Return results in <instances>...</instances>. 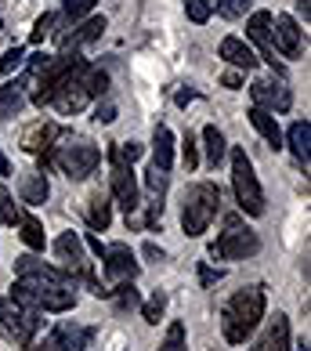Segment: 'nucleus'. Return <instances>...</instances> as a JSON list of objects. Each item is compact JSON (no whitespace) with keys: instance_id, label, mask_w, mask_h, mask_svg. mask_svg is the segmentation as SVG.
<instances>
[{"instance_id":"obj_1","label":"nucleus","mask_w":311,"mask_h":351,"mask_svg":"<svg viewBox=\"0 0 311 351\" xmlns=\"http://www.w3.org/2000/svg\"><path fill=\"white\" fill-rule=\"evenodd\" d=\"M15 271H18V282L11 286V301L15 304L29 311H55V315L76 308L73 279L62 268L36 261L33 254H22L15 257Z\"/></svg>"},{"instance_id":"obj_2","label":"nucleus","mask_w":311,"mask_h":351,"mask_svg":"<svg viewBox=\"0 0 311 351\" xmlns=\"http://www.w3.org/2000/svg\"><path fill=\"white\" fill-rule=\"evenodd\" d=\"M264 286H242L228 297V304L221 308V333L228 344H246V337H250L257 326H261L264 319Z\"/></svg>"},{"instance_id":"obj_3","label":"nucleus","mask_w":311,"mask_h":351,"mask_svg":"<svg viewBox=\"0 0 311 351\" xmlns=\"http://www.w3.org/2000/svg\"><path fill=\"white\" fill-rule=\"evenodd\" d=\"M58 141L62 145H55L51 152L40 156V167H58V171L73 181H84L98 171L101 149L95 141H87V138H58Z\"/></svg>"},{"instance_id":"obj_4","label":"nucleus","mask_w":311,"mask_h":351,"mask_svg":"<svg viewBox=\"0 0 311 351\" xmlns=\"http://www.w3.org/2000/svg\"><path fill=\"white\" fill-rule=\"evenodd\" d=\"M217 206H221V189L214 181H196L188 189L185 206H181V228H185L188 239H196L210 228V221L217 217Z\"/></svg>"},{"instance_id":"obj_5","label":"nucleus","mask_w":311,"mask_h":351,"mask_svg":"<svg viewBox=\"0 0 311 351\" xmlns=\"http://www.w3.org/2000/svg\"><path fill=\"white\" fill-rule=\"evenodd\" d=\"M232 189H236V203L242 214L250 217H261L264 214V192H261V181L253 174V163L246 156L242 145L232 149Z\"/></svg>"},{"instance_id":"obj_6","label":"nucleus","mask_w":311,"mask_h":351,"mask_svg":"<svg viewBox=\"0 0 311 351\" xmlns=\"http://www.w3.org/2000/svg\"><path fill=\"white\" fill-rule=\"evenodd\" d=\"M40 330V311H29L15 304L11 297H0V337L15 348H29Z\"/></svg>"},{"instance_id":"obj_7","label":"nucleus","mask_w":311,"mask_h":351,"mask_svg":"<svg viewBox=\"0 0 311 351\" xmlns=\"http://www.w3.org/2000/svg\"><path fill=\"white\" fill-rule=\"evenodd\" d=\"M87 66V62L84 58H69V55H58V58H51V66L40 73V76H36V90H33V106H51V98H55L58 95V90L62 87H66L69 80H73V76L76 73H80Z\"/></svg>"},{"instance_id":"obj_8","label":"nucleus","mask_w":311,"mask_h":351,"mask_svg":"<svg viewBox=\"0 0 311 351\" xmlns=\"http://www.w3.org/2000/svg\"><path fill=\"white\" fill-rule=\"evenodd\" d=\"M257 250H261V239H257V232L242 228L239 217H228V228L210 246V254L217 261H246V257H253Z\"/></svg>"},{"instance_id":"obj_9","label":"nucleus","mask_w":311,"mask_h":351,"mask_svg":"<svg viewBox=\"0 0 311 351\" xmlns=\"http://www.w3.org/2000/svg\"><path fill=\"white\" fill-rule=\"evenodd\" d=\"M55 254H58V261L62 268H66V276H80V279H95L90 276V265H87V257H84V239H80V232H62V236L55 239Z\"/></svg>"},{"instance_id":"obj_10","label":"nucleus","mask_w":311,"mask_h":351,"mask_svg":"<svg viewBox=\"0 0 311 351\" xmlns=\"http://www.w3.org/2000/svg\"><path fill=\"white\" fill-rule=\"evenodd\" d=\"M250 95H253V106H261L268 112H286L293 106V95H290V87L282 76H264V80H257L250 87Z\"/></svg>"},{"instance_id":"obj_11","label":"nucleus","mask_w":311,"mask_h":351,"mask_svg":"<svg viewBox=\"0 0 311 351\" xmlns=\"http://www.w3.org/2000/svg\"><path fill=\"white\" fill-rule=\"evenodd\" d=\"M90 341L87 326H76V322H58L55 330L44 337V344H36L29 351H84Z\"/></svg>"},{"instance_id":"obj_12","label":"nucleus","mask_w":311,"mask_h":351,"mask_svg":"<svg viewBox=\"0 0 311 351\" xmlns=\"http://www.w3.org/2000/svg\"><path fill=\"white\" fill-rule=\"evenodd\" d=\"M109 196L116 199V206H123V214L131 217L138 210V181H134V171L131 167H120L112 163V174H109Z\"/></svg>"},{"instance_id":"obj_13","label":"nucleus","mask_w":311,"mask_h":351,"mask_svg":"<svg viewBox=\"0 0 311 351\" xmlns=\"http://www.w3.org/2000/svg\"><path fill=\"white\" fill-rule=\"evenodd\" d=\"M101 261H105V276L116 279V282H123V279H134V276H138V261H134V254H131V246H127V243H112V246H105Z\"/></svg>"},{"instance_id":"obj_14","label":"nucleus","mask_w":311,"mask_h":351,"mask_svg":"<svg viewBox=\"0 0 311 351\" xmlns=\"http://www.w3.org/2000/svg\"><path fill=\"white\" fill-rule=\"evenodd\" d=\"M58 138H62V127L58 123H51V120H36L29 131L22 134V149L25 152H33V156H44L58 145Z\"/></svg>"},{"instance_id":"obj_15","label":"nucleus","mask_w":311,"mask_h":351,"mask_svg":"<svg viewBox=\"0 0 311 351\" xmlns=\"http://www.w3.org/2000/svg\"><path fill=\"white\" fill-rule=\"evenodd\" d=\"M87 101H90V95L84 90V84H80V73H76L73 80H69L66 87H62L55 98H51V106H55L62 116H76V112H84V109H87Z\"/></svg>"},{"instance_id":"obj_16","label":"nucleus","mask_w":311,"mask_h":351,"mask_svg":"<svg viewBox=\"0 0 311 351\" xmlns=\"http://www.w3.org/2000/svg\"><path fill=\"white\" fill-rule=\"evenodd\" d=\"M250 351H290V319L282 311H275V319L268 322V330L261 333L257 348H250Z\"/></svg>"},{"instance_id":"obj_17","label":"nucleus","mask_w":311,"mask_h":351,"mask_svg":"<svg viewBox=\"0 0 311 351\" xmlns=\"http://www.w3.org/2000/svg\"><path fill=\"white\" fill-rule=\"evenodd\" d=\"M217 51H221V58L228 62L232 69H246V73L257 69V55H253V47L246 44V40H239V36H225Z\"/></svg>"},{"instance_id":"obj_18","label":"nucleus","mask_w":311,"mask_h":351,"mask_svg":"<svg viewBox=\"0 0 311 351\" xmlns=\"http://www.w3.org/2000/svg\"><path fill=\"white\" fill-rule=\"evenodd\" d=\"M246 36L264 51V58L275 66V47H271V15L268 11H253L250 22H246Z\"/></svg>"},{"instance_id":"obj_19","label":"nucleus","mask_w":311,"mask_h":351,"mask_svg":"<svg viewBox=\"0 0 311 351\" xmlns=\"http://www.w3.org/2000/svg\"><path fill=\"white\" fill-rule=\"evenodd\" d=\"M275 47H279L286 58L301 55V25H297L293 15H279V19H275Z\"/></svg>"},{"instance_id":"obj_20","label":"nucleus","mask_w":311,"mask_h":351,"mask_svg":"<svg viewBox=\"0 0 311 351\" xmlns=\"http://www.w3.org/2000/svg\"><path fill=\"white\" fill-rule=\"evenodd\" d=\"M18 196H22V203H29V206H44V203H47V196H51L47 174H44V171H29V174H22V178H18Z\"/></svg>"},{"instance_id":"obj_21","label":"nucleus","mask_w":311,"mask_h":351,"mask_svg":"<svg viewBox=\"0 0 311 351\" xmlns=\"http://www.w3.org/2000/svg\"><path fill=\"white\" fill-rule=\"evenodd\" d=\"M246 116H250L253 131L261 134L271 149H282V127H279V120H275V112H268V109H261V106H253Z\"/></svg>"},{"instance_id":"obj_22","label":"nucleus","mask_w":311,"mask_h":351,"mask_svg":"<svg viewBox=\"0 0 311 351\" xmlns=\"http://www.w3.org/2000/svg\"><path fill=\"white\" fill-rule=\"evenodd\" d=\"M101 29H105V15H95V19H87V22H80L73 33H66L62 36V51H76V47H84V44H90V40H98L101 36Z\"/></svg>"},{"instance_id":"obj_23","label":"nucleus","mask_w":311,"mask_h":351,"mask_svg":"<svg viewBox=\"0 0 311 351\" xmlns=\"http://www.w3.org/2000/svg\"><path fill=\"white\" fill-rule=\"evenodd\" d=\"M87 221H90V228H98V232H105L112 225V196L109 192H90V199H87Z\"/></svg>"},{"instance_id":"obj_24","label":"nucleus","mask_w":311,"mask_h":351,"mask_svg":"<svg viewBox=\"0 0 311 351\" xmlns=\"http://www.w3.org/2000/svg\"><path fill=\"white\" fill-rule=\"evenodd\" d=\"M152 167L163 174L174 167V134L166 127H156V134H152Z\"/></svg>"},{"instance_id":"obj_25","label":"nucleus","mask_w":311,"mask_h":351,"mask_svg":"<svg viewBox=\"0 0 311 351\" xmlns=\"http://www.w3.org/2000/svg\"><path fill=\"white\" fill-rule=\"evenodd\" d=\"M286 141H290L293 156L304 163V171H308V156H311V123H308V120H297L290 131H286Z\"/></svg>"},{"instance_id":"obj_26","label":"nucleus","mask_w":311,"mask_h":351,"mask_svg":"<svg viewBox=\"0 0 311 351\" xmlns=\"http://www.w3.org/2000/svg\"><path fill=\"white\" fill-rule=\"evenodd\" d=\"M80 84L90 98H101L105 95V87H109V73L101 69V66H84L80 69Z\"/></svg>"},{"instance_id":"obj_27","label":"nucleus","mask_w":311,"mask_h":351,"mask_svg":"<svg viewBox=\"0 0 311 351\" xmlns=\"http://www.w3.org/2000/svg\"><path fill=\"white\" fill-rule=\"evenodd\" d=\"M18 236L29 250H44V225L36 217H29V214L18 217Z\"/></svg>"},{"instance_id":"obj_28","label":"nucleus","mask_w":311,"mask_h":351,"mask_svg":"<svg viewBox=\"0 0 311 351\" xmlns=\"http://www.w3.org/2000/svg\"><path fill=\"white\" fill-rule=\"evenodd\" d=\"M25 106V98H22V87L15 84H8V87H0V120H11V116H18Z\"/></svg>"},{"instance_id":"obj_29","label":"nucleus","mask_w":311,"mask_h":351,"mask_svg":"<svg viewBox=\"0 0 311 351\" xmlns=\"http://www.w3.org/2000/svg\"><path fill=\"white\" fill-rule=\"evenodd\" d=\"M203 145H206V160H210L214 167L225 160V152H228V145H225V134L217 131V127L210 123V127H203Z\"/></svg>"},{"instance_id":"obj_30","label":"nucleus","mask_w":311,"mask_h":351,"mask_svg":"<svg viewBox=\"0 0 311 351\" xmlns=\"http://www.w3.org/2000/svg\"><path fill=\"white\" fill-rule=\"evenodd\" d=\"M134 160H141V145H138V141H116V145L109 149V163L131 167Z\"/></svg>"},{"instance_id":"obj_31","label":"nucleus","mask_w":311,"mask_h":351,"mask_svg":"<svg viewBox=\"0 0 311 351\" xmlns=\"http://www.w3.org/2000/svg\"><path fill=\"white\" fill-rule=\"evenodd\" d=\"M109 297L116 301V308H123V311L141 304V297H138V290H134V279H123L120 286H112V290H109Z\"/></svg>"},{"instance_id":"obj_32","label":"nucleus","mask_w":311,"mask_h":351,"mask_svg":"<svg viewBox=\"0 0 311 351\" xmlns=\"http://www.w3.org/2000/svg\"><path fill=\"white\" fill-rule=\"evenodd\" d=\"M163 308H166V293H163V290H156V293L149 297V301L141 304V315H145L149 326H156V322L163 319Z\"/></svg>"},{"instance_id":"obj_33","label":"nucleus","mask_w":311,"mask_h":351,"mask_svg":"<svg viewBox=\"0 0 311 351\" xmlns=\"http://www.w3.org/2000/svg\"><path fill=\"white\" fill-rule=\"evenodd\" d=\"M188 344H185V322H171L166 326V337H163V344H160V351H185Z\"/></svg>"},{"instance_id":"obj_34","label":"nucleus","mask_w":311,"mask_h":351,"mask_svg":"<svg viewBox=\"0 0 311 351\" xmlns=\"http://www.w3.org/2000/svg\"><path fill=\"white\" fill-rule=\"evenodd\" d=\"M95 4H98V0H62V11H66L69 22H80L84 15L95 11Z\"/></svg>"},{"instance_id":"obj_35","label":"nucleus","mask_w":311,"mask_h":351,"mask_svg":"<svg viewBox=\"0 0 311 351\" xmlns=\"http://www.w3.org/2000/svg\"><path fill=\"white\" fill-rule=\"evenodd\" d=\"M185 11H188V19L196 25H203V22H210L214 4H210V0H185Z\"/></svg>"},{"instance_id":"obj_36","label":"nucleus","mask_w":311,"mask_h":351,"mask_svg":"<svg viewBox=\"0 0 311 351\" xmlns=\"http://www.w3.org/2000/svg\"><path fill=\"white\" fill-rule=\"evenodd\" d=\"M250 4L253 0H217V15L221 19H242Z\"/></svg>"},{"instance_id":"obj_37","label":"nucleus","mask_w":311,"mask_h":351,"mask_svg":"<svg viewBox=\"0 0 311 351\" xmlns=\"http://www.w3.org/2000/svg\"><path fill=\"white\" fill-rule=\"evenodd\" d=\"M22 62H25V51L22 47H8L4 58H0V76H11V73L22 66Z\"/></svg>"},{"instance_id":"obj_38","label":"nucleus","mask_w":311,"mask_h":351,"mask_svg":"<svg viewBox=\"0 0 311 351\" xmlns=\"http://www.w3.org/2000/svg\"><path fill=\"white\" fill-rule=\"evenodd\" d=\"M18 217H22V210L15 206V199L0 189V225H4V221H8V225H18Z\"/></svg>"},{"instance_id":"obj_39","label":"nucleus","mask_w":311,"mask_h":351,"mask_svg":"<svg viewBox=\"0 0 311 351\" xmlns=\"http://www.w3.org/2000/svg\"><path fill=\"white\" fill-rule=\"evenodd\" d=\"M145 185H149V192H152V199H163V192H166V174L156 171V167H149Z\"/></svg>"},{"instance_id":"obj_40","label":"nucleus","mask_w":311,"mask_h":351,"mask_svg":"<svg viewBox=\"0 0 311 351\" xmlns=\"http://www.w3.org/2000/svg\"><path fill=\"white\" fill-rule=\"evenodd\" d=\"M51 25H55V15L44 11V15L36 19V25H33V33H29V44H44V36L51 33Z\"/></svg>"},{"instance_id":"obj_41","label":"nucleus","mask_w":311,"mask_h":351,"mask_svg":"<svg viewBox=\"0 0 311 351\" xmlns=\"http://www.w3.org/2000/svg\"><path fill=\"white\" fill-rule=\"evenodd\" d=\"M181 156H185L188 171H196V167H199V145H196V138H192V134H185V141H181Z\"/></svg>"},{"instance_id":"obj_42","label":"nucleus","mask_w":311,"mask_h":351,"mask_svg":"<svg viewBox=\"0 0 311 351\" xmlns=\"http://www.w3.org/2000/svg\"><path fill=\"white\" fill-rule=\"evenodd\" d=\"M95 120L98 123H112L116 120V106H112V101H101V106L95 109Z\"/></svg>"},{"instance_id":"obj_43","label":"nucleus","mask_w":311,"mask_h":351,"mask_svg":"<svg viewBox=\"0 0 311 351\" xmlns=\"http://www.w3.org/2000/svg\"><path fill=\"white\" fill-rule=\"evenodd\" d=\"M221 84H225V87H232V90H239V87H242V76H239V69H228V73L221 76Z\"/></svg>"},{"instance_id":"obj_44","label":"nucleus","mask_w":311,"mask_h":351,"mask_svg":"<svg viewBox=\"0 0 311 351\" xmlns=\"http://www.w3.org/2000/svg\"><path fill=\"white\" fill-rule=\"evenodd\" d=\"M141 254H145L149 261H156V265L163 261V250H160V246H156V243H145V246H141Z\"/></svg>"},{"instance_id":"obj_45","label":"nucleus","mask_w":311,"mask_h":351,"mask_svg":"<svg viewBox=\"0 0 311 351\" xmlns=\"http://www.w3.org/2000/svg\"><path fill=\"white\" fill-rule=\"evenodd\" d=\"M84 246H90V250H95L98 257L105 254V246H101V239H98V236H87V239H84Z\"/></svg>"},{"instance_id":"obj_46","label":"nucleus","mask_w":311,"mask_h":351,"mask_svg":"<svg viewBox=\"0 0 311 351\" xmlns=\"http://www.w3.org/2000/svg\"><path fill=\"white\" fill-rule=\"evenodd\" d=\"M192 98H196V90H177V98H174V101H177V106H188Z\"/></svg>"},{"instance_id":"obj_47","label":"nucleus","mask_w":311,"mask_h":351,"mask_svg":"<svg viewBox=\"0 0 311 351\" xmlns=\"http://www.w3.org/2000/svg\"><path fill=\"white\" fill-rule=\"evenodd\" d=\"M297 11H301L304 22H308V19H311V0H297Z\"/></svg>"},{"instance_id":"obj_48","label":"nucleus","mask_w":311,"mask_h":351,"mask_svg":"<svg viewBox=\"0 0 311 351\" xmlns=\"http://www.w3.org/2000/svg\"><path fill=\"white\" fill-rule=\"evenodd\" d=\"M214 279H221V271H210V268H203V282H214Z\"/></svg>"},{"instance_id":"obj_49","label":"nucleus","mask_w":311,"mask_h":351,"mask_svg":"<svg viewBox=\"0 0 311 351\" xmlns=\"http://www.w3.org/2000/svg\"><path fill=\"white\" fill-rule=\"evenodd\" d=\"M11 174V167H8V160H4V152H0V178H8Z\"/></svg>"},{"instance_id":"obj_50","label":"nucleus","mask_w":311,"mask_h":351,"mask_svg":"<svg viewBox=\"0 0 311 351\" xmlns=\"http://www.w3.org/2000/svg\"><path fill=\"white\" fill-rule=\"evenodd\" d=\"M301 351H308V344H301Z\"/></svg>"}]
</instances>
